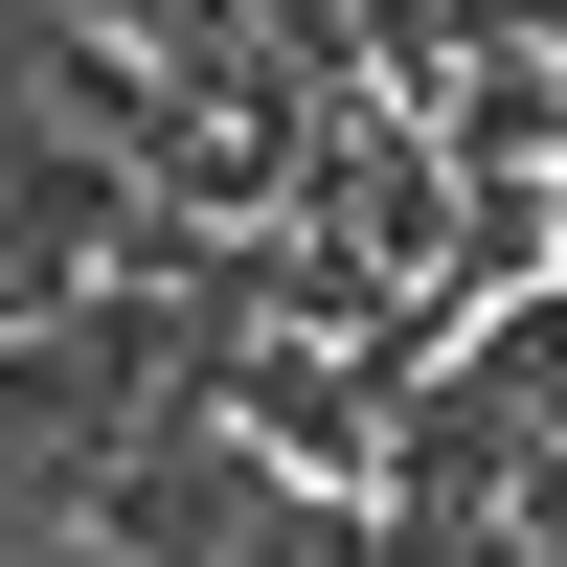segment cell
Here are the masks:
<instances>
[{"label": "cell", "instance_id": "cell-1", "mask_svg": "<svg viewBox=\"0 0 567 567\" xmlns=\"http://www.w3.org/2000/svg\"><path fill=\"white\" fill-rule=\"evenodd\" d=\"M296 227L363 272V296H432V272H454V159H432V114H409V91H341V114L296 136Z\"/></svg>", "mask_w": 567, "mask_h": 567}, {"label": "cell", "instance_id": "cell-2", "mask_svg": "<svg viewBox=\"0 0 567 567\" xmlns=\"http://www.w3.org/2000/svg\"><path fill=\"white\" fill-rule=\"evenodd\" d=\"M272 499H296V477H272L227 409H159V432L91 477V545H69V567H227V545L272 523Z\"/></svg>", "mask_w": 567, "mask_h": 567}, {"label": "cell", "instance_id": "cell-3", "mask_svg": "<svg viewBox=\"0 0 567 567\" xmlns=\"http://www.w3.org/2000/svg\"><path fill=\"white\" fill-rule=\"evenodd\" d=\"M432 159L454 182H567V45H477L432 91Z\"/></svg>", "mask_w": 567, "mask_h": 567}]
</instances>
